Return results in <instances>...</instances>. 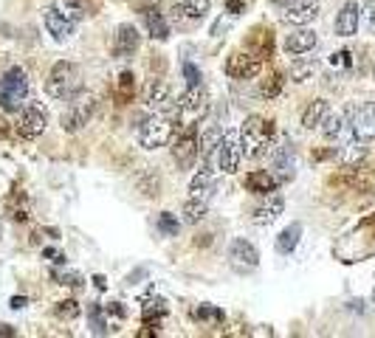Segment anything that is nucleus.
Here are the masks:
<instances>
[{"mask_svg":"<svg viewBox=\"0 0 375 338\" xmlns=\"http://www.w3.org/2000/svg\"><path fill=\"white\" fill-rule=\"evenodd\" d=\"M206 110H209V93H206V88L203 85L200 88H186L181 93V99L172 105L170 118L181 130H195L198 121L206 116Z\"/></svg>","mask_w":375,"mask_h":338,"instance_id":"f257e3e1","label":"nucleus"},{"mask_svg":"<svg viewBox=\"0 0 375 338\" xmlns=\"http://www.w3.org/2000/svg\"><path fill=\"white\" fill-rule=\"evenodd\" d=\"M82 91V71L77 62H57L51 71H48V79H45V93L51 99H59V102H68L71 96H77Z\"/></svg>","mask_w":375,"mask_h":338,"instance_id":"f03ea898","label":"nucleus"},{"mask_svg":"<svg viewBox=\"0 0 375 338\" xmlns=\"http://www.w3.org/2000/svg\"><path fill=\"white\" fill-rule=\"evenodd\" d=\"M29 96H31V85H29L26 71L20 65L9 68V71L0 77V110L20 113L29 105Z\"/></svg>","mask_w":375,"mask_h":338,"instance_id":"7ed1b4c3","label":"nucleus"},{"mask_svg":"<svg viewBox=\"0 0 375 338\" xmlns=\"http://www.w3.org/2000/svg\"><path fill=\"white\" fill-rule=\"evenodd\" d=\"M240 141H243V158H260L271 153L274 144V124L263 116H249L240 127Z\"/></svg>","mask_w":375,"mask_h":338,"instance_id":"20e7f679","label":"nucleus"},{"mask_svg":"<svg viewBox=\"0 0 375 338\" xmlns=\"http://www.w3.org/2000/svg\"><path fill=\"white\" fill-rule=\"evenodd\" d=\"M96 113V96L88 91H80L77 96H71L62 116H59V127L65 132H80L82 127H88V121Z\"/></svg>","mask_w":375,"mask_h":338,"instance_id":"39448f33","label":"nucleus"},{"mask_svg":"<svg viewBox=\"0 0 375 338\" xmlns=\"http://www.w3.org/2000/svg\"><path fill=\"white\" fill-rule=\"evenodd\" d=\"M172 130H175V121L167 116V113H153L147 116L141 124H138V144L144 150H159V147H167L170 139H172Z\"/></svg>","mask_w":375,"mask_h":338,"instance_id":"423d86ee","label":"nucleus"},{"mask_svg":"<svg viewBox=\"0 0 375 338\" xmlns=\"http://www.w3.org/2000/svg\"><path fill=\"white\" fill-rule=\"evenodd\" d=\"M240 161H243L240 130H232V132H223V139H220V144H217V150H214V155L206 167H214L223 175H235L240 169Z\"/></svg>","mask_w":375,"mask_h":338,"instance_id":"0eeeda50","label":"nucleus"},{"mask_svg":"<svg viewBox=\"0 0 375 338\" xmlns=\"http://www.w3.org/2000/svg\"><path fill=\"white\" fill-rule=\"evenodd\" d=\"M200 158V150H198V135L195 130H181V135L172 141V161L178 164L181 172L192 169L195 161Z\"/></svg>","mask_w":375,"mask_h":338,"instance_id":"6e6552de","label":"nucleus"},{"mask_svg":"<svg viewBox=\"0 0 375 338\" xmlns=\"http://www.w3.org/2000/svg\"><path fill=\"white\" fill-rule=\"evenodd\" d=\"M45 127H48V110H45L43 105L29 102V105L17 113V132L29 135V139H34V135L45 132Z\"/></svg>","mask_w":375,"mask_h":338,"instance_id":"1a4fd4ad","label":"nucleus"},{"mask_svg":"<svg viewBox=\"0 0 375 338\" xmlns=\"http://www.w3.org/2000/svg\"><path fill=\"white\" fill-rule=\"evenodd\" d=\"M229 265L237 270V274H251V270H257V265H260V251L254 248V243L240 237L229 248Z\"/></svg>","mask_w":375,"mask_h":338,"instance_id":"9d476101","label":"nucleus"},{"mask_svg":"<svg viewBox=\"0 0 375 338\" xmlns=\"http://www.w3.org/2000/svg\"><path fill=\"white\" fill-rule=\"evenodd\" d=\"M141 99H144V105L149 107V110H159V113H167L170 116V110H172V99H170V85H167V79H147V85L141 88Z\"/></svg>","mask_w":375,"mask_h":338,"instance_id":"9b49d317","label":"nucleus"},{"mask_svg":"<svg viewBox=\"0 0 375 338\" xmlns=\"http://www.w3.org/2000/svg\"><path fill=\"white\" fill-rule=\"evenodd\" d=\"M260 71H263V56H257V54H243V51H237V54H232L229 62H226V74H229L232 79H240V82L260 77Z\"/></svg>","mask_w":375,"mask_h":338,"instance_id":"f8f14e48","label":"nucleus"},{"mask_svg":"<svg viewBox=\"0 0 375 338\" xmlns=\"http://www.w3.org/2000/svg\"><path fill=\"white\" fill-rule=\"evenodd\" d=\"M209 9H212V0H181V3L172 9V20L178 26L189 29V26H198L200 20H206Z\"/></svg>","mask_w":375,"mask_h":338,"instance_id":"ddd939ff","label":"nucleus"},{"mask_svg":"<svg viewBox=\"0 0 375 338\" xmlns=\"http://www.w3.org/2000/svg\"><path fill=\"white\" fill-rule=\"evenodd\" d=\"M350 127H353V139L358 141H372L375 139V102H367L361 107L353 110V118H350Z\"/></svg>","mask_w":375,"mask_h":338,"instance_id":"4468645a","label":"nucleus"},{"mask_svg":"<svg viewBox=\"0 0 375 338\" xmlns=\"http://www.w3.org/2000/svg\"><path fill=\"white\" fill-rule=\"evenodd\" d=\"M282 209H285V200H282V194H277V192L263 194V200H260L257 206H254L251 223H254V226H260V229H265V226L277 223V217L282 215Z\"/></svg>","mask_w":375,"mask_h":338,"instance_id":"2eb2a0df","label":"nucleus"},{"mask_svg":"<svg viewBox=\"0 0 375 338\" xmlns=\"http://www.w3.org/2000/svg\"><path fill=\"white\" fill-rule=\"evenodd\" d=\"M43 23H45V31H48L57 43H68V40L73 37V29H77V23L68 20L57 6L43 9Z\"/></svg>","mask_w":375,"mask_h":338,"instance_id":"dca6fc26","label":"nucleus"},{"mask_svg":"<svg viewBox=\"0 0 375 338\" xmlns=\"http://www.w3.org/2000/svg\"><path fill=\"white\" fill-rule=\"evenodd\" d=\"M138 45H141L138 29H135L133 23H122V26L116 29V37H113V54H116L119 59H130V56L138 51Z\"/></svg>","mask_w":375,"mask_h":338,"instance_id":"f3484780","label":"nucleus"},{"mask_svg":"<svg viewBox=\"0 0 375 338\" xmlns=\"http://www.w3.org/2000/svg\"><path fill=\"white\" fill-rule=\"evenodd\" d=\"M316 17H319V0H296L282 12V20L291 26H308Z\"/></svg>","mask_w":375,"mask_h":338,"instance_id":"a211bd4d","label":"nucleus"},{"mask_svg":"<svg viewBox=\"0 0 375 338\" xmlns=\"http://www.w3.org/2000/svg\"><path fill=\"white\" fill-rule=\"evenodd\" d=\"M316 43H319V37H316V31L314 29H299V31H291L288 37H285V43H282V48L291 54V56H302V54H311L314 48H316Z\"/></svg>","mask_w":375,"mask_h":338,"instance_id":"6ab92c4d","label":"nucleus"},{"mask_svg":"<svg viewBox=\"0 0 375 338\" xmlns=\"http://www.w3.org/2000/svg\"><path fill=\"white\" fill-rule=\"evenodd\" d=\"M277 186H279V178L271 169H254L246 175V189L254 194H271L277 192Z\"/></svg>","mask_w":375,"mask_h":338,"instance_id":"aec40b11","label":"nucleus"},{"mask_svg":"<svg viewBox=\"0 0 375 338\" xmlns=\"http://www.w3.org/2000/svg\"><path fill=\"white\" fill-rule=\"evenodd\" d=\"M141 20L147 26V34L153 37V40H159V43L170 40V23H167V17L159 9H144L141 12Z\"/></svg>","mask_w":375,"mask_h":338,"instance_id":"412c9836","label":"nucleus"},{"mask_svg":"<svg viewBox=\"0 0 375 338\" xmlns=\"http://www.w3.org/2000/svg\"><path fill=\"white\" fill-rule=\"evenodd\" d=\"M358 6L355 3H344L341 12L336 15V34L339 37H353L358 31Z\"/></svg>","mask_w":375,"mask_h":338,"instance_id":"4be33fe9","label":"nucleus"},{"mask_svg":"<svg viewBox=\"0 0 375 338\" xmlns=\"http://www.w3.org/2000/svg\"><path fill=\"white\" fill-rule=\"evenodd\" d=\"M214 172H217L214 167H206V164H203V169H198V175L189 180V194L206 200V197L214 192Z\"/></svg>","mask_w":375,"mask_h":338,"instance_id":"5701e85b","label":"nucleus"},{"mask_svg":"<svg viewBox=\"0 0 375 338\" xmlns=\"http://www.w3.org/2000/svg\"><path fill=\"white\" fill-rule=\"evenodd\" d=\"M271 161H274V164H271V167H274L271 172L279 178V183H285V180H291V178H293V153H291V147H285V144H282V147L274 153V158H271Z\"/></svg>","mask_w":375,"mask_h":338,"instance_id":"b1692460","label":"nucleus"},{"mask_svg":"<svg viewBox=\"0 0 375 338\" xmlns=\"http://www.w3.org/2000/svg\"><path fill=\"white\" fill-rule=\"evenodd\" d=\"M328 113H330V105H328L325 99H314V102L305 107V113H302V127H305V130L322 127V121L328 118Z\"/></svg>","mask_w":375,"mask_h":338,"instance_id":"393cba45","label":"nucleus"},{"mask_svg":"<svg viewBox=\"0 0 375 338\" xmlns=\"http://www.w3.org/2000/svg\"><path fill=\"white\" fill-rule=\"evenodd\" d=\"M220 139H223V130H220V127H212L209 132H203V135H200L198 150H200V161H203V164H209V161H212V155H214V150H217Z\"/></svg>","mask_w":375,"mask_h":338,"instance_id":"a878e982","label":"nucleus"},{"mask_svg":"<svg viewBox=\"0 0 375 338\" xmlns=\"http://www.w3.org/2000/svg\"><path fill=\"white\" fill-rule=\"evenodd\" d=\"M299 237H302V226H299V223H291L279 237H277V251L279 254H293L296 251V245H299Z\"/></svg>","mask_w":375,"mask_h":338,"instance_id":"bb28decb","label":"nucleus"},{"mask_svg":"<svg viewBox=\"0 0 375 338\" xmlns=\"http://www.w3.org/2000/svg\"><path fill=\"white\" fill-rule=\"evenodd\" d=\"M206 209H209V206H206L203 197H189V200L184 203V212H181V215H184V223H186V226H198V223L206 217Z\"/></svg>","mask_w":375,"mask_h":338,"instance_id":"cd10ccee","label":"nucleus"},{"mask_svg":"<svg viewBox=\"0 0 375 338\" xmlns=\"http://www.w3.org/2000/svg\"><path fill=\"white\" fill-rule=\"evenodd\" d=\"M54 316H57L59 321H73V318L82 316V307H80L77 299H62V302L54 305Z\"/></svg>","mask_w":375,"mask_h":338,"instance_id":"c85d7f7f","label":"nucleus"},{"mask_svg":"<svg viewBox=\"0 0 375 338\" xmlns=\"http://www.w3.org/2000/svg\"><path fill=\"white\" fill-rule=\"evenodd\" d=\"M88 327H91L94 335H108V318H105L102 305H91L88 307Z\"/></svg>","mask_w":375,"mask_h":338,"instance_id":"c756f323","label":"nucleus"},{"mask_svg":"<svg viewBox=\"0 0 375 338\" xmlns=\"http://www.w3.org/2000/svg\"><path fill=\"white\" fill-rule=\"evenodd\" d=\"M57 9L68 20H73V23H80L85 17V3H82V0H57Z\"/></svg>","mask_w":375,"mask_h":338,"instance_id":"7c9ffc66","label":"nucleus"},{"mask_svg":"<svg viewBox=\"0 0 375 338\" xmlns=\"http://www.w3.org/2000/svg\"><path fill=\"white\" fill-rule=\"evenodd\" d=\"M192 316H195V321L209 324V327H214V324H220V321H223V313H220L217 307H209V305L195 307V310H192Z\"/></svg>","mask_w":375,"mask_h":338,"instance_id":"2f4dec72","label":"nucleus"},{"mask_svg":"<svg viewBox=\"0 0 375 338\" xmlns=\"http://www.w3.org/2000/svg\"><path fill=\"white\" fill-rule=\"evenodd\" d=\"M341 130H344V116L341 113H328V118L322 121V132H325V139H339L341 135Z\"/></svg>","mask_w":375,"mask_h":338,"instance_id":"473e14b6","label":"nucleus"},{"mask_svg":"<svg viewBox=\"0 0 375 338\" xmlns=\"http://www.w3.org/2000/svg\"><path fill=\"white\" fill-rule=\"evenodd\" d=\"M159 229L167 234V237H178V231H181V223L170 215V212H164V215H159Z\"/></svg>","mask_w":375,"mask_h":338,"instance_id":"72a5a7b5","label":"nucleus"},{"mask_svg":"<svg viewBox=\"0 0 375 338\" xmlns=\"http://www.w3.org/2000/svg\"><path fill=\"white\" fill-rule=\"evenodd\" d=\"M181 71H184V77H186V88H200V85H203V74L198 71L192 62H184Z\"/></svg>","mask_w":375,"mask_h":338,"instance_id":"f704fd0d","label":"nucleus"},{"mask_svg":"<svg viewBox=\"0 0 375 338\" xmlns=\"http://www.w3.org/2000/svg\"><path fill=\"white\" fill-rule=\"evenodd\" d=\"M133 79H135V77H133L130 71H124V74L119 77V96H122V99H130V93L135 91V82H133Z\"/></svg>","mask_w":375,"mask_h":338,"instance_id":"c9c22d12","label":"nucleus"},{"mask_svg":"<svg viewBox=\"0 0 375 338\" xmlns=\"http://www.w3.org/2000/svg\"><path fill=\"white\" fill-rule=\"evenodd\" d=\"M364 20H367V31L375 34V0H364Z\"/></svg>","mask_w":375,"mask_h":338,"instance_id":"e433bc0d","label":"nucleus"},{"mask_svg":"<svg viewBox=\"0 0 375 338\" xmlns=\"http://www.w3.org/2000/svg\"><path fill=\"white\" fill-rule=\"evenodd\" d=\"M82 277L80 274H59V285H68V288H82Z\"/></svg>","mask_w":375,"mask_h":338,"instance_id":"4c0bfd02","label":"nucleus"},{"mask_svg":"<svg viewBox=\"0 0 375 338\" xmlns=\"http://www.w3.org/2000/svg\"><path fill=\"white\" fill-rule=\"evenodd\" d=\"M12 307H15V310L26 307V299H23V296H15V299H12Z\"/></svg>","mask_w":375,"mask_h":338,"instance_id":"58836bf2","label":"nucleus"},{"mask_svg":"<svg viewBox=\"0 0 375 338\" xmlns=\"http://www.w3.org/2000/svg\"><path fill=\"white\" fill-rule=\"evenodd\" d=\"M271 3H277V6H282V9H285V6H291V3H296V0H271Z\"/></svg>","mask_w":375,"mask_h":338,"instance_id":"ea45409f","label":"nucleus"},{"mask_svg":"<svg viewBox=\"0 0 375 338\" xmlns=\"http://www.w3.org/2000/svg\"><path fill=\"white\" fill-rule=\"evenodd\" d=\"M94 282H96L99 291H105V277H94Z\"/></svg>","mask_w":375,"mask_h":338,"instance_id":"a19ab883","label":"nucleus"},{"mask_svg":"<svg viewBox=\"0 0 375 338\" xmlns=\"http://www.w3.org/2000/svg\"><path fill=\"white\" fill-rule=\"evenodd\" d=\"M0 335H15V332L9 330V324H0Z\"/></svg>","mask_w":375,"mask_h":338,"instance_id":"79ce46f5","label":"nucleus"},{"mask_svg":"<svg viewBox=\"0 0 375 338\" xmlns=\"http://www.w3.org/2000/svg\"><path fill=\"white\" fill-rule=\"evenodd\" d=\"M138 3H156V0H138Z\"/></svg>","mask_w":375,"mask_h":338,"instance_id":"37998d69","label":"nucleus"}]
</instances>
